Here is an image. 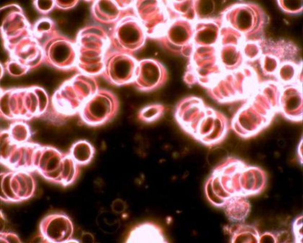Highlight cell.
Wrapping results in <instances>:
<instances>
[{"label": "cell", "mask_w": 303, "mask_h": 243, "mask_svg": "<svg viewBox=\"0 0 303 243\" xmlns=\"http://www.w3.org/2000/svg\"><path fill=\"white\" fill-rule=\"evenodd\" d=\"M118 107V100L113 93L99 90L83 103L80 110V117L89 126H101L114 117Z\"/></svg>", "instance_id": "6da1fadb"}, {"label": "cell", "mask_w": 303, "mask_h": 243, "mask_svg": "<svg viewBox=\"0 0 303 243\" xmlns=\"http://www.w3.org/2000/svg\"><path fill=\"white\" fill-rule=\"evenodd\" d=\"M35 184L31 171L13 170L1 174V200L7 203H19L35 194Z\"/></svg>", "instance_id": "7a4b0ae2"}, {"label": "cell", "mask_w": 303, "mask_h": 243, "mask_svg": "<svg viewBox=\"0 0 303 243\" xmlns=\"http://www.w3.org/2000/svg\"><path fill=\"white\" fill-rule=\"evenodd\" d=\"M65 155L51 146H38L35 152L33 169L48 181L60 185Z\"/></svg>", "instance_id": "3957f363"}, {"label": "cell", "mask_w": 303, "mask_h": 243, "mask_svg": "<svg viewBox=\"0 0 303 243\" xmlns=\"http://www.w3.org/2000/svg\"><path fill=\"white\" fill-rule=\"evenodd\" d=\"M39 233L46 242H67L74 233V226L65 213L56 212L47 214L41 221Z\"/></svg>", "instance_id": "277c9868"}, {"label": "cell", "mask_w": 303, "mask_h": 243, "mask_svg": "<svg viewBox=\"0 0 303 243\" xmlns=\"http://www.w3.org/2000/svg\"><path fill=\"white\" fill-rule=\"evenodd\" d=\"M163 241V237L160 229L156 225L145 223L134 228L128 236L126 242H158Z\"/></svg>", "instance_id": "5b68a950"}, {"label": "cell", "mask_w": 303, "mask_h": 243, "mask_svg": "<svg viewBox=\"0 0 303 243\" xmlns=\"http://www.w3.org/2000/svg\"><path fill=\"white\" fill-rule=\"evenodd\" d=\"M95 154L93 146L85 140L77 141L70 148V155L73 160L79 166L90 164Z\"/></svg>", "instance_id": "8992f818"}, {"label": "cell", "mask_w": 303, "mask_h": 243, "mask_svg": "<svg viewBox=\"0 0 303 243\" xmlns=\"http://www.w3.org/2000/svg\"><path fill=\"white\" fill-rule=\"evenodd\" d=\"M96 224L99 230L108 235L117 233L121 228L120 218L111 210L101 211L96 219Z\"/></svg>", "instance_id": "52a82bcc"}, {"label": "cell", "mask_w": 303, "mask_h": 243, "mask_svg": "<svg viewBox=\"0 0 303 243\" xmlns=\"http://www.w3.org/2000/svg\"><path fill=\"white\" fill-rule=\"evenodd\" d=\"M80 173V166L73 160L69 154H66L64 158L63 169L60 178V185L69 186L76 181Z\"/></svg>", "instance_id": "ba28073f"}, {"label": "cell", "mask_w": 303, "mask_h": 243, "mask_svg": "<svg viewBox=\"0 0 303 243\" xmlns=\"http://www.w3.org/2000/svg\"><path fill=\"white\" fill-rule=\"evenodd\" d=\"M9 132L12 141L17 144H26L31 136L29 126L24 121H17L12 123Z\"/></svg>", "instance_id": "9c48e42d"}, {"label": "cell", "mask_w": 303, "mask_h": 243, "mask_svg": "<svg viewBox=\"0 0 303 243\" xmlns=\"http://www.w3.org/2000/svg\"><path fill=\"white\" fill-rule=\"evenodd\" d=\"M228 158V151L223 147H215L209 151L207 162L212 167L217 168L223 164Z\"/></svg>", "instance_id": "30bf717a"}, {"label": "cell", "mask_w": 303, "mask_h": 243, "mask_svg": "<svg viewBox=\"0 0 303 243\" xmlns=\"http://www.w3.org/2000/svg\"><path fill=\"white\" fill-rule=\"evenodd\" d=\"M164 112V107L160 105H149L140 111L139 118L141 120L151 123L156 120Z\"/></svg>", "instance_id": "8fae6325"}, {"label": "cell", "mask_w": 303, "mask_h": 243, "mask_svg": "<svg viewBox=\"0 0 303 243\" xmlns=\"http://www.w3.org/2000/svg\"><path fill=\"white\" fill-rule=\"evenodd\" d=\"M35 94L39 98V116H42L46 113L49 107V97L44 89L40 87H34Z\"/></svg>", "instance_id": "7c38bea8"}, {"label": "cell", "mask_w": 303, "mask_h": 243, "mask_svg": "<svg viewBox=\"0 0 303 243\" xmlns=\"http://www.w3.org/2000/svg\"><path fill=\"white\" fill-rule=\"evenodd\" d=\"M198 12L199 15L205 17L211 15L215 10V3L212 1H202L198 3Z\"/></svg>", "instance_id": "4fadbf2b"}, {"label": "cell", "mask_w": 303, "mask_h": 243, "mask_svg": "<svg viewBox=\"0 0 303 243\" xmlns=\"http://www.w3.org/2000/svg\"><path fill=\"white\" fill-rule=\"evenodd\" d=\"M126 209H127V204L124 200L121 199V198H117L110 204V210L116 213L118 215L124 214Z\"/></svg>", "instance_id": "5bb4252c"}, {"label": "cell", "mask_w": 303, "mask_h": 243, "mask_svg": "<svg viewBox=\"0 0 303 243\" xmlns=\"http://www.w3.org/2000/svg\"><path fill=\"white\" fill-rule=\"evenodd\" d=\"M0 241L2 243H21L18 236L12 232H1Z\"/></svg>", "instance_id": "9a60e30c"}, {"label": "cell", "mask_w": 303, "mask_h": 243, "mask_svg": "<svg viewBox=\"0 0 303 243\" xmlns=\"http://www.w3.org/2000/svg\"><path fill=\"white\" fill-rule=\"evenodd\" d=\"M82 242L84 243H93L95 242V237L92 233L88 232H83L82 233Z\"/></svg>", "instance_id": "2e32d148"}, {"label": "cell", "mask_w": 303, "mask_h": 243, "mask_svg": "<svg viewBox=\"0 0 303 243\" xmlns=\"http://www.w3.org/2000/svg\"><path fill=\"white\" fill-rule=\"evenodd\" d=\"M277 145L278 147L281 148V149H284V148H287V146H288V140L283 138V137H279V138L277 139Z\"/></svg>", "instance_id": "e0dca14e"}, {"label": "cell", "mask_w": 303, "mask_h": 243, "mask_svg": "<svg viewBox=\"0 0 303 243\" xmlns=\"http://www.w3.org/2000/svg\"><path fill=\"white\" fill-rule=\"evenodd\" d=\"M7 220L4 213L1 211V232H5V225H6Z\"/></svg>", "instance_id": "ac0fdd59"}, {"label": "cell", "mask_w": 303, "mask_h": 243, "mask_svg": "<svg viewBox=\"0 0 303 243\" xmlns=\"http://www.w3.org/2000/svg\"><path fill=\"white\" fill-rule=\"evenodd\" d=\"M33 242H46L45 239L44 238V237L40 233L36 237H35L33 238V240L31 241Z\"/></svg>", "instance_id": "d6986e66"}, {"label": "cell", "mask_w": 303, "mask_h": 243, "mask_svg": "<svg viewBox=\"0 0 303 243\" xmlns=\"http://www.w3.org/2000/svg\"><path fill=\"white\" fill-rule=\"evenodd\" d=\"M124 33H125L126 35H124V38H127V36L129 34V33H128L127 30H125V32H124ZM134 33H135V31H131V30H129V34H134ZM137 37H135V36H133V35H130V39L132 38V39H137Z\"/></svg>", "instance_id": "ffe728a7"}]
</instances>
